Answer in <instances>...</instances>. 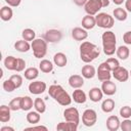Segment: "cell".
<instances>
[{
    "instance_id": "cell-5",
    "label": "cell",
    "mask_w": 131,
    "mask_h": 131,
    "mask_svg": "<svg viewBox=\"0 0 131 131\" xmlns=\"http://www.w3.org/2000/svg\"><path fill=\"white\" fill-rule=\"evenodd\" d=\"M31 48L36 58H42L47 53V42L44 39H35L32 41Z\"/></svg>"
},
{
    "instance_id": "cell-11",
    "label": "cell",
    "mask_w": 131,
    "mask_h": 131,
    "mask_svg": "<svg viewBox=\"0 0 131 131\" xmlns=\"http://www.w3.org/2000/svg\"><path fill=\"white\" fill-rule=\"evenodd\" d=\"M47 88V85L43 81H33L29 84V91L32 94L39 95L42 94Z\"/></svg>"
},
{
    "instance_id": "cell-30",
    "label": "cell",
    "mask_w": 131,
    "mask_h": 131,
    "mask_svg": "<svg viewBox=\"0 0 131 131\" xmlns=\"http://www.w3.org/2000/svg\"><path fill=\"white\" fill-rule=\"evenodd\" d=\"M39 69L42 73H45V74H48L50 72H52L53 70V63L48 60V59H42L39 63Z\"/></svg>"
},
{
    "instance_id": "cell-27",
    "label": "cell",
    "mask_w": 131,
    "mask_h": 131,
    "mask_svg": "<svg viewBox=\"0 0 131 131\" xmlns=\"http://www.w3.org/2000/svg\"><path fill=\"white\" fill-rule=\"evenodd\" d=\"M14 48L19 51V52H28L31 48V45L29 43V41H26V40H18L14 43Z\"/></svg>"
},
{
    "instance_id": "cell-26",
    "label": "cell",
    "mask_w": 131,
    "mask_h": 131,
    "mask_svg": "<svg viewBox=\"0 0 131 131\" xmlns=\"http://www.w3.org/2000/svg\"><path fill=\"white\" fill-rule=\"evenodd\" d=\"M113 14H114V17L119 20V21H124L127 19V10L122 8V7H118V8H115L114 11H113Z\"/></svg>"
},
{
    "instance_id": "cell-10",
    "label": "cell",
    "mask_w": 131,
    "mask_h": 131,
    "mask_svg": "<svg viewBox=\"0 0 131 131\" xmlns=\"http://www.w3.org/2000/svg\"><path fill=\"white\" fill-rule=\"evenodd\" d=\"M63 118L66 119V121H69V122H74L77 124L80 123V114L78 110L74 106L68 107L63 111Z\"/></svg>"
},
{
    "instance_id": "cell-42",
    "label": "cell",
    "mask_w": 131,
    "mask_h": 131,
    "mask_svg": "<svg viewBox=\"0 0 131 131\" xmlns=\"http://www.w3.org/2000/svg\"><path fill=\"white\" fill-rule=\"evenodd\" d=\"M123 41L127 45H131V31H127L123 35Z\"/></svg>"
},
{
    "instance_id": "cell-44",
    "label": "cell",
    "mask_w": 131,
    "mask_h": 131,
    "mask_svg": "<svg viewBox=\"0 0 131 131\" xmlns=\"http://www.w3.org/2000/svg\"><path fill=\"white\" fill-rule=\"evenodd\" d=\"M25 130H44V131H47V127L43 126V125H39V126H32V127H28L26 128Z\"/></svg>"
},
{
    "instance_id": "cell-17",
    "label": "cell",
    "mask_w": 131,
    "mask_h": 131,
    "mask_svg": "<svg viewBox=\"0 0 131 131\" xmlns=\"http://www.w3.org/2000/svg\"><path fill=\"white\" fill-rule=\"evenodd\" d=\"M18 60L19 58H16L14 56H11V55L6 56L4 59V66L9 71H16L18 66Z\"/></svg>"
},
{
    "instance_id": "cell-23",
    "label": "cell",
    "mask_w": 131,
    "mask_h": 131,
    "mask_svg": "<svg viewBox=\"0 0 131 131\" xmlns=\"http://www.w3.org/2000/svg\"><path fill=\"white\" fill-rule=\"evenodd\" d=\"M72 98L76 103H84L87 100L86 93L80 88H77L76 90H74V92L72 94Z\"/></svg>"
},
{
    "instance_id": "cell-29",
    "label": "cell",
    "mask_w": 131,
    "mask_h": 131,
    "mask_svg": "<svg viewBox=\"0 0 131 131\" xmlns=\"http://www.w3.org/2000/svg\"><path fill=\"white\" fill-rule=\"evenodd\" d=\"M116 54H117V56H118L120 59L126 60V59L129 57V55H130V50H129V48H128L127 46L122 45V46H120V47L117 48Z\"/></svg>"
},
{
    "instance_id": "cell-39",
    "label": "cell",
    "mask_w": 131,
    "mask_h": 131,
    "mask_svg": "<svg viewBox=\"0 0 131 131\" xmlns=\"http://www.w3.org/2000/svg\"><path fill=\"white\" fill-rule=\"evenodd\" d=\"M105 61H106V63L108 64V67H110V69L112 70V72L120 66L119 60H118L117 58H115V57H110V58H107Z\"/></svg>"
},
{
    "instance_id": "cell-43",
    "label": "cell",
    "mask_w": 131,
    "mask_h": 131,
    "mask_svg": "<svg viewBox=\"0 0 131 131\" xmlns=\"http://www.w3.org/2000/svg\"><path fill=\"white\" fill-rule=\"evenodd\" d=\"M5 2L8 4V6H11V7H17V6H19L21 0H5Z\"/></svg>"
},
{
    "instance_id": "cell-7",
    "label": "cell",
    "mask_w": 131,
    "mask_h": 131,
    "mask_svg": "<svg viewBox=\"0 0 131 131\" xmlns=\"http://www.w3.org/2000/svg\"><path fill=\"white\" fill-rule=\"evenodd\" d=\"M97 121V114L94 110L92 108H88L85 110L82 114V123L83 125H85L86 127H92L95 125Z\"/></svg>"
},
{
    "instance_id": "cell-4",
    "label": "cell",
    "mask_w": 131,
    "mask_h": 131,
    "mask_svg": "<svg viewBox=\"0 0 131 131\" xmlns=\"http://www.w3.org/2000/svg\"><path fill=\"white\" fill-rule=\"evenodd\" d=\"M110 5V0H88L87 3L84 5V9L87 14L96 15L98 11Z\"/></svg>"
},
{
    "instance_id": "cell-15",
    "label": "cell",
    "mask_w": 131,
    "mask_h": 131,
    "mask_svg": "<svg viewBox=\"0 0 131 131\" xmlns=\"http://www.w3.org/2000/svg\"><path fill=\"white\" fill-rule=\"evenodd\" d=\"M105 124H106L107 130H110V131H117V130L120 129L121 122L119 120V117H117V116H110L106 119Z\"/></svg>"
},
{
    "instance_id": "cell-9",
    "label": "cell",
    "mask_w": 131,
    "mask_h": 131,
    "mask_svg": "<svg viewBox=\"0 0 131 131\" xmlns=\"http://www.w3.org/2000/svg\"><path fill=\"white\" fill-rule=\"evenodd\" d=\"M43 38L46 42L49 43H58L61 38H62V34L59 30H55V29H51L45 32V34L43 35Z\"/></svg>"
},
{
    "instance_id": "cell-8",
    "label": "cell",
    "mask_w": 131,
    "mask_h": 131,
    "mask_svg": "<svg viewBox=\"0 0 131 131\" xmlns=\"http://www.w3.org/2000/svg\"><path fill=\"white\" fill-rule=\"evenodd\" d=\"M96 76H97L98 80L101 81V82L106 81V80H111L112 70L110 69V67L106 63V61H103L98 66V69L96 71Z\"/></svg>"
},
{
    "instance_id": "cell-16",
    "label": "cell",
    "mask_w": 131,
    "mask_h": 131,
    "mask_svg": "<svg viewBox=\"0 0 131 131\" xmlns=\"http://www.w3.org/2000/svg\"><path fill=\"white\" fill-rule=\"evenodd\" d=\"M78 125L79 124H77V123L69 122V121L60 122V123L57 124L56 130H59V131H76L78 129Z\"/></svg>"
},
{
    "instance_id": "cell-45",
    "label": "cell",
    "mask_w": 131,
    "mask_h": 131,
    "mask_svg": "<svg viewBox=\"0 0 131 131\" xmlns=\"http://www.w3.org/2000/svg\"><path fill=\"white\" fill-rule=\"evenodd\" d=\"M88 0H73V2L77 5V6H84L87 3Z\"/></svg>"
},
{
    "instance_id": "cell-37",
    "label": "cell",
    "mask_w": 131,
    "mask_h": 131,
    "mask_svg": "<svg viewBox=\"0 0 131 131\" xmlns=\"http://www.w3.org/2000/svg\"><path fill=\"white\" fill-rule=\"evenodd\" d=\"M3 89L6 91V92H12L13 90H15V89H17L16 88V86H15V84L12 82V80L9 78V79H7V80H5L4 82H3Z\"/></svg>"
},
{
    "instance_id": "cell-21",
    "label": "cell",
    "mask_w": 131,
    "mask_h": 131,
    "mask_svg": "<svg viewBox=\"0 0 131 131\" xmlns=\"http://www.w3.org/2000/svg\"><path fill=\"white\" fill-rule=\"evenodd\" d=\"M81 74H82L83 78H85V79H92V78H94V76H96V70L93 66L87 63L82 68Z\"/></svg>"
},
{
    "instance_id": "cell-3",
    "label": "cell",
    "mask_w": 131,
    "mask_h": 131,
    "mask_svg": "<svg viewBox=\"0 0 131 131\" xmlns=\"http://www.w3.org/2000/svg\"><path fill=\"white\" fill-rule=\"evenodd\" d=\"M101 40H102V47H103L104 54L108 56L113 55L117 50V47H116L117 37L115 33L112 31H105L101 36Z\"/></svg>"
},
{
    "instance_id": "cell-33",
    "label": "cell",
    "mask_w": 131,
    "mask_h": 131,
    "mask_svg": "<svg viewBox=\"0 0 131 131\" xmlns=\"http://www.w3.org/2000/svg\"><path fill=\"white\" fill-rule=\"evenodd\" d=\"M34 107H35V110H36L38 113H40V114L45 113V111H46L45 101H44L42 98L37 97V98L34 100Z\"/></svg>"
},
{
    "instance_id": "cell-40",
    "label": "cell",
    "mask_w": 131,
    "mask_h": 131,
    "mask_svg": "<svg viewBox=\"0 0 131 131\" xmlns=\"http://www.w3.org/2000/svg\"><path fill=\"white\" fill-rule=\"evenodd\" d=\"M10 79H11L12 82L15 84L16 88H19V87L21 86V84H23V77H21L20 75H17V74L12 75V76H10Z\"/></svg>"
},
{
    "instance_id": "cell-2",
    "label": "cell",
    "mask_w": 131,
    "mask_h": 131,
    "mask_svg": "<svg viewBox=\"0 0 131 131\" xmlns=\"http://www.w3.org/2000/svg\"><path fill=\"white\" fill-rule=\"evenodd\" d=\"M48 94L56 102H58L60 105H63V106L70 105L71 102H72V99H73V98H71L70 94L63 89L62 86L56 85V84H53V85L49 86Z\"/></svg>"
},
{
    "instance_id": "cell-22",
    "label": "cell",
    "mask_w": 131,
    "mask_h": 131,
    "mask_svg": "<svg viewBox=\"0 0 131 131\" xmlns=\"http://www.w3.org/2000/svg\"><path fill=\"white\" fill-rule=\"evenodd\" d=\"M53 62H54L55 66H57L59 68H63V67L67 66L68 57L63 52H57L53 56Z\"/></svg>"
},
{
    "instance_id": "cell-46",
    "label": "cell",
    "mask_w": 131,
    "mask_h": 131,
    "mask_svg": "<svg viewBox=\"0 0 131 131\" xmlns=\"http://www.w3.org/2000/svg\"><path fill=\"white\" fill-rule=\"evenodd\" d=\"M125 8L127 11L131 12V0H126L125 1Z\"/></svg>"
},
{
    "instance_id": "cell-19",
    "label": "cell",
    "mask_w": 131,
    "mask_h": 131,
    "mask_svg": "<svg viewBox=\"0 0 131 131\" xmlns=\"http://www.w3.org/2000/svg\"><path fill=\"white\" fill-rule=\"evenodd\" d=\"M89 98L91 101L93 102H98L102 99V96H103V92L101 90V88H98V87H93L89 90Z\"/></svg>"
},
{
    "instance_id": "cell-36",
    "label": "cell",
    "mask_w": 131,
    "mask_h": 131,
    "mask_svg": "<svg viewBox=\"0 0 131 131\" xmlns=\"http://www.w3.org/2000/svg\"><path fill=\"white\" fill-rule=\"evenodd\" d=\"M9 107L11 111L16 112L18 110H21V97H14L12 100H10L9 102Z\"/></svg>"
},
{
    "instance_id": "cell-18",
    "label": "cell",
    "mask_w": 131,
    "mask_h": 131,
    "mask_svg": "<svg viewBox=\"0 0 131 131\" xmlns=\"http://www.w3.org/2000/svg\"><path fill=\"white\" fill-rule=\"evenodd\" d=\"M69 84L72 88H81L83 85H84V79H83V76H80V75H72L70 76L69 78Z\"/></svg>"
},
{
    "instance_id": "cell-41",
    "label": "cell",
    "mask_w": 131,
    "mask_h": 131,
    "mask_svg": "<svg viewBox=\"0 0 131 131\" xmlns=\"http://www.w3.org/2000/svg\"><path fill=\"white\" fill-rule=\"evenodd\" d=\"M120 128L122 131H131V120L125 119L123 122H121Z\"/></svg>"
},
{
    "instance_id": "cell-1",
    "label": "cell",
    "mask_w": 131,
    "mask_h": 131,
    "mask_svg": "<svg viewBox=\"0 0 131 131\" xmlns=\"http://www.w3.org/2000/svg\"><path fill=\"white\" fill-rule=\"evenodd\" d=\"M99 53H100L99 48L95 44L89 41H84L80 45V57L82 61H84L85 63H89L93 61L96 57L99 56Z\"/></svg>"
},
{
    "instance_id": "cell-38",
    "label": "cell",
    "mask_w": 131,
    "mask_h": 131,
    "mask_svg": "<svg viewBox=\"0 0 131 131\" xmlns=\"http://www.w3.org/2000/svg\"><path fill=\"white\" fill-rule=\"evenodd\" d=\"M120 116L124 119H129L131 117V106L124 105L120 108Z\"/></svg>"
},
{
    "instance_id": "cell-49",
    "label": "cell",
    "mask_w": 131,
    "mask_h": 131,
    "mask_svg": "<svg viewBox=\"0 0 131 131\" xmlns=\"http://www.w3.org/2000/svg\"><path fill=\"white\" fill-rule=\"evenodd\" d=\"M129 75H130V77H131V71H130V72H129Z\"/></svg>"
},
{
    "instance_id": "cell-20",
    "label": "cell",
    "mask_w": 131,
    "mask_h": 131,
    "mask_svg": "<svg viewBox=\"0 0 131 131\" xmlns=\"http://www.w3.org/2000/svg\"><path fill=\"white\" fill-rule=\"evenodd\" d=\"M96 26V19L95 16L87 14L82 18V28L85 30H91Z\"/></svg>"
},
{
    "instance_id": "cell-34",
    "label": "cell",
    "mask_w": 131,
    "mask_h": 131,
    "mask_svg": "<svg viewBox=\"0 0 131 131\" xmlns=\"http://www.w3.org/2000/svg\"><path fill=\"white\" fill-rule=\"evenodd\" d=\"M34 105V101L30 96L21 97V110L23 111H30Z\"/></svg>"
},
{
    "instance_id": "cell-14",
    "label": "cell",
    "mask_w": 131,
    "mask_h": 131,
    "mask_svg": "<svg viewBox=\"0 0 131 131\" xmlns=\"http://www.w3.org/2000/svg\"><path fill=\"white\" fill-rule=\"evenodd\" d=\"M72 37L76 41H84L88 37V32L84 28L77 27L72 30Z\"/></svg>"
},
{
    "instance_id": "cell-25",
    "label": "cell",
    "mask_w": 131,
    "mask_h": 131,
    "mask_svg": "<svg viewBox=\"0 0 131 131\" xmlns=\"http://www.w3.org/2000/svg\"><path fill=\"white\" fill-rule=\"evenodd\" d=\"M11 6H3L0 10V17L2 20L4 21H8L12 18V15H13V11L12 9L10 8Z\"/></svg>"
},
{
    "instance_id": "cell-47",
    "label": "cell",
    "mask_w": 131,
    "mask_h": 131,
    "mask_svg": "<svg viewBox=\"0 0 131 131\" xmlns=\"http://www.w3.org/2000/svg\"><path fill=\"white\" fill-rule=\"evenodd\" d=\"M0 131H14V129L12 127H8V126H4L0 129Z\"/></svg>"
},
{
    "instance_id": "cell-35",
    "label": "cell",
    "mask_w": 131,
    "mask_h": 131,
    "mask_svg": "<svg viewBox=\"0 0 131 131\" xmlns=\"http://www.w3.org/2000/svg\"><path fill=\"white\" fill-rule=\"evenodd\" d=\"M21 37H23V39L24 40H26V41H33V40H35L36 38V33H35V31L34 30H32V29H25L23 32H21Z\"/></svg>"
},
{
    "instance_id": "cell-6",
    "label": "cell",
    "mask_w": 131,
    "mask_h": 131,
    "mask_svg": "<svg viewBox=\"0 0 131 131\" xmlns=\"http://www.w3.org/2000/svg\"><path fill=\"white\" fill-rule=\"evenodd\" d=\"M95 19H96V26H98L99 28H102V29H111L115 25L114 16H112L105 12L97 13L95 16Z\"/></svg>"
},
{
    "instance_id": "cell-48",
    "label": "cell",
    "mask_w": 131,
    "mask_h": 131,
    "mask_svg": "<svg viewBox=\"0 0 131 131\" xmlns=\"http://www.w3.org/2000/svg\"><path fill=\"white\" fill-rule=\"evenodd\" d=\"M116 5H121V4H123V2L125 1V0H112Z\"/></svg>"
},
{
    "instance_id": "cell-13",
    "label": "cell",
    "mask_w": 131,
    "mask_h": 131,
    "mask_svg": "<svg viewBox=\"0 0 131 131\" xmlns=\"http://www.w3.org/2000/svg\"><path fill=\"white\" fill-rule=\"evenodd\" d=\"M101 90H102L103 94L111 96V95H114L116 93L117 86L111 80H106V81H103L102 82V84H101Z\"/></svg>"
},
{
    "instance_id": "cell-12",
    "label": "cell",
    "mask_w": 131,
    "mask_h": 131,
    "mask_svg": "<svg viewBox=\"0 0 131 131\" xmlns=\"http://www.w3.org/2000/svg\"><path fill=\"white\" fill-rule=\"evenodd\" d=\"M112 74H113V77L116 80H118L119 82H126L130 77L128 70L123 68V67H121V66H119L117 69H115L112 72Z\"/></svg>"
},
{
    "instance_id": "cell-28",
    "label": "cell",
    "mask_w": 131,
    "mask_h": 131,
    "mask_svg": "<svg viewBox=\"0 0 131 131\" xmlns=\"http://www.w3.org/2000/svg\"><path fill=\"white\" fill-rule=\"evenodd\" d=\"M40 115H41V114L38 113L37 111H35V112L32 111V112H29V113L27 114L26 119H27L28 123L35 125V124H38V123L40 122V120H41V116H40Z\"/></svg>"
},
{
    "instance_id": "cell-24",
    "label": "cell",
    "mask_w": 131,
    "mask_h": 131,
    "mask_svg": "<svg viewBox=\"0 0 131 131\" xmlns=\"http://www.w3.org/2000/svg\"><path fill=\"white\" fill-rule=\"evenodd\" d=\"M10 107L9 105H5V104H2L0 106V121L2 123H6L10 120Z\"/></svg>"
},
{
    "instance_id": "cell-31",
    "label": "cell",
    "mask_w": 131,
    "mask_h": 131,
    "mask_svg": "<svg viewBox=\"0 0 131 131\" xmlns=\"http://www.w3.org/2000/svg\"><path fill=\"white\" fill-rule=\"evenodd\" d=\"M25 78L27 80H30V81H33L35 79H37V77L39 76V70L35 67H32V68H28L26 71H25V74H24Z\"/></svg>"
},
{
    "instance_id": "cell-32",
    "label": "cell",
    "mask_w": 131,
    "mask_h": 131,
    "mask_svg": "<svg viewBox=\"0 0 131 131\" xmlns=\"http://www.w3.org/2000/svg\"><path fill=\"white\" fill-rule=\"evenodd\" d=\"M115 108V101L112 98H106L101 103V110L103 113H111Z\"/></svg>"
}]
</instances>
